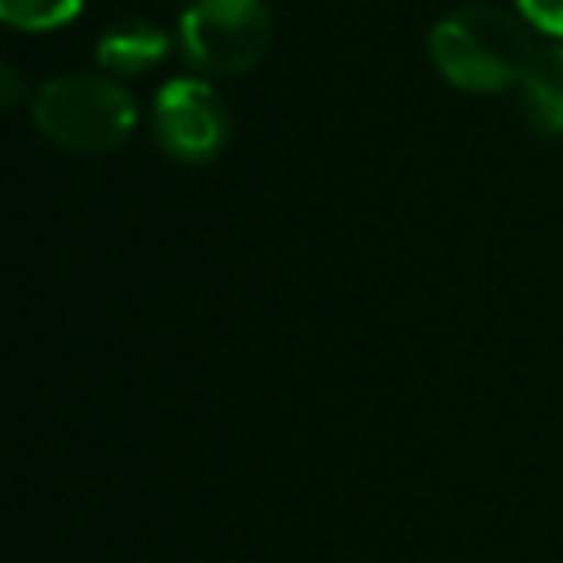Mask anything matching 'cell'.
<instances>
[{
	"label": "cell",
	"instance_id": "ba28073f",
	"mask_svg": "<svg viewBox=\"0 0 563 563\" xmlns=\"http://www.w3.org/2000/svg\"><path fill=\"white\" fill-rule=\"evenodd\" d=\"M517 12H521L537 32L563 40V0H517Z\"/></svg>",
	"mask_w": 563,
	"mask_h": 563
},
{
	"label": "cell",
	"instance_id": "277c9868",
	"mask_svg": "<svg viewBox=\"0 0 563 563\" xmlns=\"http://www.w3.org/2000/svg\"><path fill=\"white\" fill-rule=\"evenodd\" d=\"M155 135L181 163H209L228 143V109L201 78H174L155 97Z\"/></svg>",
	"mask_w": 563,
	"mask_h": 563
},
{
	"label": "cell",
	"instance_id": "52a82bcc",
	"mask_svg": "<svg viewBox=\"0 0 563 563\" xmlns=\"http://www.w3.org/2000/svg\"><path fill=\"white\" fill-rule=\"evenodd\" d=\"M81 12V0H0V20L16 32H55Z\"/></svg>",
	"mask_w": 563,
	"mask_h": 563
},
{
	"label": "cell",
	"instance_id": "5b68a950",
	"mask_svg": "<svg viewBox=\"0 0 563 563\" xmlns=\"http://www.w3.org/2000/svg\"><path fill=\"white\" fill-rule=\"evenodd\" d=\"M521 109L529 124L540 135H563V47L560 43H540L537 58L525 70L521 86Z\"/></svg>",
	"mask_w": 563,
	"mask_h": 563
},
{
	"label": "cell",
	"instance_id": "8992f818",
	"mask_svg": "<svg viewBox=\"0 0 563 563\" xmlns=\"http://www.w3.org/2000/svg\"><path fill=\"white\" fill-rule=\"evenodd\" d=\"M166 55H170V40H166L155 24H143V20L117 24L112 32L101 35V43H97V58H101V66L109 74H120V78L147 74L151 66H158Z\"/></svg>",
	"mask_w": 563,
	"mask_h": 563
},
{
	"label": "cell",
	"instance_id": "7a4b0ae2",
	"mask_svg": "<svg viewBox=\"0 0 563 563\" xmlns=\"http://www.w3.org/2000/svg\"><path fill=\"white\" fill-rule=\"evenodd\" d=\"M35 128L47 140L81 155L117 151L135 128V101L101 74H66L35 93Z\"/></svg>",
	"mask_w": 563,
	"mask_h": 563
},
{
	"label": "cell",
	"instance_id": "3957f363",
	"mask_svg": "<svg viewBox=\"0 0 563 563\" xmlns=\"http://www.w3.org/2000/svg\"><path fill=\"white\" fill-rule=\"evenodd\" d=\"M189 66L209 78L251 70L271 47V9L263 0H194L178 20Z\"/></svg>",
	"mask_w": 563,
	"mask_h": 563
},
{
	"label": "cell",
	"instance_id": "6da1fadb",
	"mask_svg": "<svg viewBox=\"0 0 563 563\" xmlns=\"http://www.w3.org/2000/svg\"><path fill=\"white\" fill-rule=\"evenodd\" d=\"M529 27L532 24L525 16L475 0V4L448 12L432 27V63L452 86L471 89V93H498V89L521 86L525 70L540 51Z\"/></svg>",
	"mask_w": 563,
	"mask_h": 563
}]
</instances>
